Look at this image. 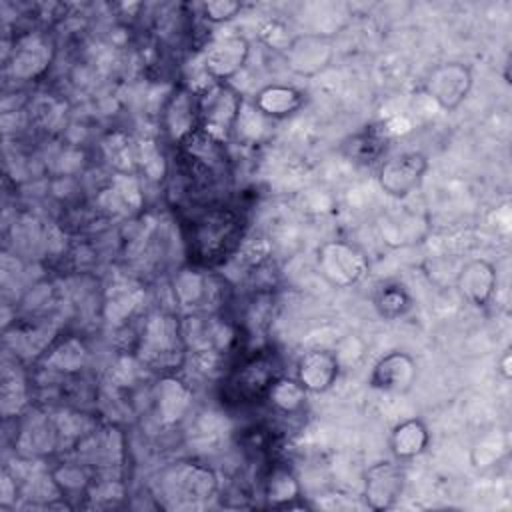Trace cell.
I'll use <instances>...</instances> for the list:
<instances>
[{
    "instance_id": "cell-20",
    "label": "cell",
    "mask_w": 512,
    "mask_h": 512,
    "mask_svg": "<svg viewBox=\"0 0 512 512\" xmlns=\"http://www.w3.org/2000/svg\"><path fill=\"white\" fill-rule=\"evenodd\" d=\"M252 104L264 118L282 120L302 108L304 94L288 84H268L256 92Z\"/></svg>"
},
{
    "instance_id": "cell-19",
    "label": "cell",
    "mask_w": 512,
    "mask_h": 512,
    "mask_svg": "<svg viewBox=\"0 0 512 512\" xmlns=\"http://www.w3.org/2000/svg\"><path fill=\"white\" fill-rule=\"evenodd\" d=\"M498 286V274L492 262L484 258H472L462 264L456 274V288L460 296L476 308H484L494 298Z\"/></svg>"
},
{
    "instance_id": "cell-9",
    "label": "cell",
    "mask_w": 512,
    "mask_h": 512,
    "mask_svg": "<svg viewBox=\"0 0 512 512\" xmlns=\"http://www.w3.org/2000/svg\"><path fill=\"white\" fill-rule=\"evenodd\" d=\"M472 84L474 74L468 64L442 62L428 72L424 90L444 112H452L468 98Z\"/></svg>"
},
{
    "instance_id": "cell-24",
    "label": "cell",
    "mask_w": 512,
    "mask_h": 512,
    "mask_svg": "<svg viewBox=\"0 0 512 512\" xmlns=\"http://www.w3.org/2000/svg\"><path fill=\"white\" fill-rule=\"evenodd\" d=\"M306 396L308 392L296 378L278 376L264 400H268L270 406L282 414H298L306 406Z\"/></svg>"
},
{
    "instance_id": "cell-11",
    "label": "cell",
    "mask_w": 512,
    "mask_h": 512,
    "mask_svg": "<svg viewBox=\"0 0 512 512\" xmlns=\"http://www.w3.org/2000/svg\"><path fill=\"white\" fill-rule=\"evenodd\" d=\"M334 58L330 36L322 32H302L284 46V60L290 72L302 78H312L324 72Z\"/></svg>"
},
{
    "instance_id": "cell-13",
    "label": "cell",
    "mask_w": 512,
    "mask_h": 512,
    "mask_svg": "<svg viewBox=\"0 0 512 512\" xmlns=\"http://www.w3.org/2000/svg\"><path fill=\"white\" fill-rule=\"evenodd\" d=\"M52 60H54L52 40L46 34L28 32L16 40L12 56L6 66L14 78L30 82L44 76Z\"/></svg>"
},
{
    "instance_id": "cell-31",
    "label": "cell",
    "mask_w": 512,
    "mask_h": 512,
    "mask_svg": "<svg viewBox=\"0 0 512 512\" xmlns=\"http://www.w3.org/2000/svg\"><path fill=\"white\" fill-rule=\"evenodd\" d=\"M510 362H512V358H510V350H506V352L502 354V358L498 360V372L502 374V378H504V380H508V378L512 376Z\"/></svg>"
},
{
    "instance_id": "cell-6",
    "label": "cell",
    "mask_w": 512,
    "mask_h": 512,
    "mask_svg": "<svg viewBox=\"0 0 512 512\" xmlns=\"http://www.w3.org/2000/svg\"><path fill=\"white\" fill-rule=\"evenodd\" d=\"M244 98L230 82H210L198 94L200 130L218 142H226L236 128Z\"/></svg>"
},
{
    "instance_id": "cell-26",
    "label": "cell",
    "mask_w": 512,
    "mask_h": 512,
    "mask_svg": "<svg viewBox=\"0 0 512 512\" xmlns=\"http://www.w3.org/2000/svg\"><path fill=\"white\" fill-rule=\"evenodd\" d=\"M374 306L386 320H398L412 308V296L400 282H386L374 292Z\"/></svg>"
},
{
    "instance_id": "cell-30",
    "label": "cell",
    "mask_w": 512,
    "mask_h": 512,
    "mask_svg": "<svg viewBox=\"0 0 512 512\" xmlns=\"http://www.w3.org/2000/svg\"><path fill=\"white\" fill-rule=\"evenodd\" d=\"M204 20L212 22V24H224L230 22L232 18H236V14L242 10L240 2H232V0H212V2H204L200 6Z\"/></svg>"
},
{
    "instance_id": "cell-1",
    "label": "cell",
    "mask_w": 512,
    "mask_h": 512,
    "mask_svg": "<svg viewBox=\"0 0 512 512\" xmlns=\"http://www.w3.org/2000/svg\"><path fill=\"white\" fill-rule=\"evenodd\" d=\"M192 266L210 268L232 256L244 238L242 216L228 206H204L182 224Z\"/></svg>"
},
{
    "instance_id": "cell-12",
    "label": "cell",
    "mask_w": 512,
    "mask_h": 512,
    "mask_svg": "<svg viewBox=\"0 0 512 512\" xmlns=\"http://www.w3.org/2000/svg\"><path fill=\"white\" fill-rule=\"evenodd\" d=\"M426 172L428 158L422 152L408 150L382 162L378 170V184L388 196L400 200L410 196L422 184Z\"/></svg>"
},
{
    "instance_id": "cell-15",
    "label": "cell",
    "mask_w": 512,
    "mask_h": 512,
    "mask_svg": "<svg viewBox=\"0 0 512 512\" xmlns=\"http://www.w3.org/2000/svg\"><path fill=\"white\" fill-rule=\"evenodd\" d=\"M418 376L416 360L400 350L384 354L370 372V386L386 394H406L412 390Z\"/></svg>"
},
{
    "instance_id": "cell-28",
    "label": "cell",
    "mask_w": 512,
    "mask_h": 512,
    "mask_svg": "<svg viewBox=\"0 0 512 512\" xmlns=\"http://www.w3.org/2000/svg\"><path fill=\"white\" fill-rule=\"evenodd\" d=\"M28 388L26 380L18 374V370H10L4 366L2 370V412L6 418L20 414L26 406Z\"/></svg>"
},
{
    "instance_id": "cell-27",
    "label": "cell",
    "mask_w": 512,
    "mask_h": 512,
    "mask_svg": "<svg viewBox=\"0 0 512 512\" xmlns=\"http://www.w3.org/2000/svg\"><path fill=\"white\" fill-rule=\"evenodd\" d=\"M346 154L360 162V164H372L374 160H378L386 148V136L384 132L370 128V130H362L358 134H354L348 142H346Z\"/></svg>"
},
{
    "instance_id": "cell-16",
    "label": "cell",
    "mask_w": 512,
    "mask_h": 512,
    "mask_svg": "<svg viewBox=\"0 0 512 512\" xmlns=\"http://www.w3.org/2000/svg\"><path fill=\"white\" fill-rule=\"evenodd\" d=\"M164 132L174 144H182L194 132L200 130V116H198V94L190 88H176L168 98L162 114Z\"/></svg>"
},
{
    "instance_id": "cell-4",
    "label": "cell",
    "mask_w": 512,
    "mask_h": 512,
    "mask_svg": "<svg viewBox=\"0 0 512 512\" xmlns=\"http://www.w3.org/2000/svg\"><path fill=\"white\" fill-rule=\"evenodd\" d=\"M278 376H282V372L274 352H254L226 374L222 392L236 404H252L266 398Z\"/></svg>"
},
{
    "instance_id": "cell-23",
    "label": "cell",
    "mask_w": 512,
    "mask_h": 512,
    "mask_svg": "<svg viewBox=\"0 0 512 512\" xmlns=\"http://www.w3.org/2000/svg\"><path fill=\"white\" fill-rule=\"evenodd\" d=\"M40 362L50 372H60V374L70 376V374L80 372L86 366V362H88V348L76 336L56 338L52 342V346L44 352Z\"/></svg>"
},
{
    "instance_id": "cell-3",
    "label": "cell",
    "mask_w": 512,
    "mask_h": 512,
    "mask_svg": "<svg viewBox=\"0 0 512 512\" xmlns=\"http://www.w3.org/2000/svg\"><path fill=\"white\" fill-rule=\"evenodd\" d=\"M158 492L176 508L198 506L218 492L216 472L196 460H180L158 474Z\"/></svg>"
},
{
    "instance_id": "cell-29",
    "label": "cell",
    "mask_w": 512,
    "mask_h": 512,
    "mask_svg": "<svg viewBox=\"0 0 512 512\" xmlns=\"http://www.w3.org/2000/svg\"><path fill=\"white\" fill-rule=\"evenodd\" d=\"M506 452V440L500 432H490L488 436H484L472 450V462L478 468H486L496 464L502 454Z\"/></svg>"
},
{
    "instance_id": "cell-8",
    "label": "cell",
    "mask_w": 512,
    "mask_h": 512,
    "mask_svg": "<svg viewBox=\"0 0 512 512\" xmlns=\"http://www.w3.org/2000/svg\"><path fill=\"white\" fill-rule=\"evenodd\" d=\"M316 264L324 280L336 288L356 286L368 272L366 254L344 240L324 242L316 252Z\"/></svg>"
},
{
    "instance_id": "cell-5",
    "label": "cell",
    "mask_w": 512,
    "mask_h": 512,
    "mask_svg": "<svg viewBox=\"0 0 512 512\" xmlns=\"http://www.w3.org/2000/svg\"><path fill=\"white\" fill-rule=\"evenodd\" d=\"M172 294L186 314H216L224 304L226 282L208 268L190 264L176 272Z\"/></svg>"
},
{
    "instance_id": "cell-2",
    "label": "cell",
    "mask_w": 512,
    "mask_h": 512,
    "mask_svg": "<svg viewBox=\"0 0 512 512\" xmlns=\"http://www.w3.org/2000/svg\"><path fill=\"white\" fill-rule=\"evenodd\" d=\"M134 354L138 362L160 374H176L188 358L182 338L180 318L166 310H156L142 322Z\"/></svg>"
},
{
    "instance_id": "cell-25",
    "label": "cell",
    "mask_w": 512,
    "mask_h": 512,
    "mask_svg": "<svg viewBox=\"0 0 512 512\" xmlns=\"http://www.w3.org/2000/svg\"><path fill=\"white\" fill-rule=\"evenodd\" d=\"M300 496V484L290 468L274 466L264 480V498L274 508L292 506V502Z\"/></svg>"
},
{
    "instance_id": "cell-10",
    "label": "cell",
    "mask_w": 512,
    "mask_h": 512,
    "mask_svg": "<svg viewBox=\"0 0 512 512\" xmlns=\"http://www.w3.org/2000/svg\"><path fill=\"white\" fill-rule=\"evenodd\" d=\"M250 42L242 34H222L212 38L202 52V68L208 82H228L246 64Z\"/></svg>"
},
{
    "instance_id": "cell-7",
    "label": "cell",
    "mask_w": 512,
    "mask_h": 512,
    "mask_svg": "<svg viewBox=\"0 0 512 512\" xmlns=\"http://www.w3.org/2000/svg\"><path fill=\"white\" fill-rule=\"evenodd\" d=\"M78 460L86 464L94 476H122V464L126 460L124 432L114 424L94 426L74 446Z\"/></svg>"
},
{
    "instance_id": "cell-18",
    "label": "cell",
    "mask_w": 512,
    "mask_h": 512,
    "mask_svg": "<svg viewBox=\"0 0 512 512\" xmlns=\"http://www.w3.org/2000/svg\"><path fill=\"white\" fill-rule=\"evenodd\" d=\"M340 376V360L334 352L316 348L304 352L296 362V380L308 394H322L334 386Z\"/></svg>"
},
{
    "instance_id": "cell-14",
    "label": "cell",
    "mask_w": 512,
    "mask_h": 512,
    "mask_svg": "<svg viewBox=\"0 0 512 512\" xmlns=\"http://www.w3.org/2000/svg\"><path fill=\"white\" fill-rule=\"evenodd\" d=\"M406 474L398 460H380L364 472V500L370 510L392 508L404 492Z\"/></svg>"
},
{
    "instance_id": "cell-22",
    "label": "cell",
    "mask_w": 512,
    "mask_h": 512,
    "mask_svg": "<svg viewBox=\"0 0 512 512\" xmlns=\"http://www.w3.org/2000/svg\"><path fill=\"white\" fill-rule=\"evenodd\" d=\"M388 444L398 462L412 460L424 454L430 444L428 426L420 418H406L392 428Z\"/></svg>"
},
{
    "instance_id": "cell-17",
    "label": "cell",
    "mask_w": 512,
    "mask_h": 512,
    "mask_svg": "<svg viewBox=\"0 0 512 512\" xmlns=\"http://www.w3.org/2000/svg\"><path fill=\"white\" fill-rule=\"evenodd\" d=\"M192 404V388L176 374H160L152 390V406L162 426L178 424Z\"/></svg>"
},
{
    "instance_id": "cell-21",
    "label": "cell",
    "mask_w": 512,
    "mask_h": 512,
    "mask_svg": "<svg viewBox=\"0 0 512 512\" xmlns=\"http://www.w3.org/2000/svg\"><path fill=\"white\" fill-rule=\"evenodd\" d=\"M60 444V434L54 420L46 416H38L26 420L16 436V448H20L22 456L34 458L50 454Z\"/></svg>"
}]
</instances>
